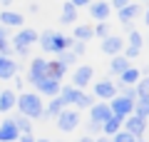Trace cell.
Returning a JSON list of instances; mask_svg holds the SVG:
<instances>
[{
  "mask_svg": "<svg viewBox=\"0 0 149 142\" xmlns=\"http://www.w3.org/2000/svg\"><path fill=\"white\" fill-rule=\"evenodd\" d=\"M17 115H25L27 120H40L45 112V100L37 92H20L15 100Z\"/></svg>",
  "mask_w": 149,
  "mask_h": 142,
  "instance_id": "obj_1",
  "label": "cell"
},
{
  "mask_svg": "<svg viewBox=\"0 0 149 142\" xmlns=\"http://www.w3.org/2000/svg\"><path fill=\"white\" fill-rule=\"evenodd\" d=\"M37 35H40V32L32 30V27H20L15 35H10L13 55H20V60H25L27 55H30V47L37 45Z\"/></svg>",
  "mask_w": 149,
  "mask_h": 142,
  "instance_id": "obj_2",
  "label": "cell"
},
{
  "mask_svg": "<svg viewBox=\"0 0 149 142\" xmlns=\"http://www.w3.org/2000/svg\"><path fill=\"white\" fill-rule=\"evenodd\" d=\"M114 95H117V87H114V80L112 77H102V80L92 82V97L97 102H109Z\"/></svg>",
  "mask_w": 149,
  "mask_h": 142,
  "instance_id": "obj_3",
  "label": "cell"
},
{
  "mask_svg": "<svg viewBox=\"0 0 149 142\" xmlns=\"http://www.w3.org/2000/svg\"><path fill=\"white\" fill-rule=\"evenodd\" d=\"M55 125H57L60 132H74L80 127V112L74 107H65L57 117H55Z\"/></svg>",
  "mask_w": 149,
  "mask_h": 142,
  "instance_id": "obj_4",
  "label": "cell"
},
{
  "mask_svg": "<svg viewBox=\"0 0 149 142\" xmlns=\"http://www.w3.org/2000/svg\"><path fill=\"white\" fill-rule=\"evenodd\" d=\"M107 105H109V110H112L114 117L127 120L129 115H134V100H129V97H124V95H114Z\"/></svg>",
  "mask_w": 149,
  "mask_h": 142,
  "instance_id": "obj_5",
  "label": "cell"
},
{
  "mask_svg": "<svg viewBox=\"0 0 149 142\" xmlns=\"http://www.w3.org/2000/svg\"><path fill=\"white\" fill-rule=\"evenodd\" d=\"M95 82V67L92 65H77L74 67V72H72V87H77V90H85L87 85H92Z\"/></svg>",
  "mask_w": 149,
  "mask_h": 142,
  "instance_id": "obj_6",
  "label": "cell"
},
{
  "mask_svg": "<svg viewBox=\"0 0 149 142\" xmlns=\"http://www.w3.org/2000/svg\"><path fill=\"white\" fill-rule=\"evenodd\" d=\"M147 125H149V120H142V117H137V115H129L127 120L122 122V130L129 132L134 140H144V135H147Z\"/></svg>",
  "mask_w": 149,
  "mask_h": 142,
  "instance_id": "obj_7",
  "label": "cell"
},
{
  "mask_svg": "<svg viewBox=\"0 0 149 142\" xmlns=\"http://www.w3.org/2000/svg\"><path fill=\"white\" fill-rule=\"evenodd\" d=\"M47 77V58H42V55H37V58L30 60V67H27V80L25 82L35 85L37 80Z\"/></svg>",
  "mask_w": 149,
  "mask_h": 142,
  "instance_id": "obj_8",
  "label": "cell"
},
{
  "mask_svg": "<svg viewBox=\"0 0 149 142\" xmlns=\"http://www.w3.org/2000/svg\"><path fill=\"white\" fill-rule=\"evenodd\" d=\"M100 50H102L104 55H109V58L122 55V50H124V37H122V35H107L104 40H100Z\"/></svg>",
  "mask_w": 149,
  "mask_h": 142,
  "instance_id": "obj_9",
  "label": "cell"
},
{
  "mask_svg": "<svg viewBox=\"0 0 149 142\" xmlns=\"http://www.w3.org/2000/svg\"><path fill=\"white\" fill-rule=\"evenodd\" d=\"M87 112H90V122H92V125H100V127L112 117V110H109L107 102H95Z\"/></svg>",
  "mask_w": 149,
  "mask_h": 142,
  "instance_id": "obj_10",
  "label": "cell"
},
{
  "mask_svg": "<svg viewBox=\"0 0 149 142\" xmlns=\"http://www.w3.org/2000/svg\"><path fill=\"white\" fill-rule=\"evenodd\" d=\"M60 87H62V82H57V80H50V77H42V80H37L35 82V92L40 95V97H57V92H60Z\"/></svg>",
  "mask_w": 149,
  "mask_h": 142,
  "instance_id": "obj_11",
  "label": "cell"
},
{
  "mask_svg": "<svg viewBox=\"0 0 149 142\" xmlns=\"http://www.w3.org/2000/svg\"><path fill=\"white\" fill-rule=\"evenodd\" d=\"M87 10H90V15L95 18L97 22H107L109 15H112V8H109L107 0H92L90 5H87Z\"/></svg>",
  "mask_w": 149,
  "mask_h": 142,
  "instance_id": "obj_12",
  "label": "cell"
},
{
  "mask_svg": "<svg viewBox=\"0 0 149 142\" xmlns=\"http://www.w3.org/2000/svg\"><path fill=\"white\" fill-rule=\"evenodd\" d=\"M142 10L144 8L139 5L137 0H132L127 8H122V10H117V20H119V25H127V22H134L139 15H142Z\"/></svg>",
  "mask_w": 149,
  "mask_h": 142,
  "instance_id": "obj_13",
  "label": "cell"
},
{
  "mask_svg": "<svg viewBox=\"0 0 149 142\" xmlns=\"http://www.w3.org/2000/svg\"><path fill=\"white\" fill-rule=\"evenodd\" d=\"M22 22H25V15H22V13H17V10H0V25L3 27H8V30H10V27H17V30H20L22 27Z\"/></svg>",
  "mask_w": 149,
  "mask_h": 142,
  "instance_id": "obj_14",
  "label": "cell"
},
{
  "mask_svg": "<svg viewBox=\"0 0 149 142\" xmlns=\"http://www.w3.org/2000/svg\"><path fill=\"white\" fill-rule=\"evenodd\" d=\"M17 137H20V132H17L13 117L0 120V142H17Z\"/></svg>",
  "mask_w": 149,
  "mask_h": 142,
  "instance_id": "obj_15",
  "label": "cell"
},
{
  "mask_svg": "<svg viewBox=\"0 0 149 142\" xmlns=\"http://www.w3.org/2000/svg\"><path fill=\"white\" fill-rule=\"evenodd\" d=\"M77 18H80V10H77L72 3H65V5L60 8V15H57L60 25H77Z\"/></svg>",
  "mask_w": 149,
  "mask_h": 142,
  "instance_id": "obj_16",
  "label": "cell"
},
{
  "mask_svg": "<svg viewBox=\"0 0 149 142\" xmlns=\"http://www.w3.org/2000/svg\"><path fill=\"white\" fill-rule=\"evenodd\" d=\"M70 37H72L74 42H85V45H87V42H90L92 37H95V30H92V25H90V22H77Z\"/></svg>",
  "mask_w": 149,
  "mask_h": 142,
  "instance_id": "obj_17",
  "label": "cell"
},
{
  "mask_svg": "<svg viewBox=\"0 0 149 142\" xmlns=\"http://www.w3.org/2000/svg\"><path fill=\"white\" fill-rule=\"evenodd\" d=\"M15 100H17V92H15V90H10V87L0 90V115L15 110Z\"/></svg>",
  "mask_w": 149,
  "mask_h": 142,
  "instance_id": "obj_18",
  "label": "cell"
},
{
  "mask_svg": "<svg viewBox=\"0 0 149 142\" xmlns=\"http://www.w3.org/2000/svg\"><path fill=\"white\" fill-rule=\"evenodd\" d=\"M80 92H82V90L72 87V85H62V87H60V92H57V97L62 100V105H65V107H74V102H77Z\"/></svg>",
  "mask_w": 149,
  "mask_h": 142,
  "instance_id": "obj_19",
  "label": "cell"
},
{
  "mask_svg": "<svg viewBox=\"0 0 149 142\" xmlns=\"http://www.w3.org/2000/svg\"><path fill=\"white\" fill-rule=\"evenodd\" d=\"M17 70H20V65H17L13 58H0V80L17 77Z\"/></svg>",
  "mask_w": 149,
  "mask_h": 142,
  "instance_id": "obj_20",
  "label": "cell"
},
{
  "mask_svg": "<svg viewBox=\"0 0 149 142\" xmlns=\"http://www.w3.org/2000/svg\"><path fill=\"white\" fill-rule=\"evenodd\" d=\"M70 45H72V37H70V35L52 32V53H50V55H60V53H65V50H70Z\"/></svg>",
  "mask_w": 149,
  "mask_h": 142,
  "instance_id": "obj_21",
  "label": "cell"
},
{
  "mask_svg": "<svg viewBox=\"0 0 149 142\" xmlns=\"http://www.w3.org/2000/svg\"><path fill=\"white\" fill-rule=\"evenodd\" d=\"M62 110H65L62 100H60V97H52V100H50L47 105H45V112H42V117H40V120H42V122H47V120H55V117H57Z\"/></svg>",
  "mask_w": 149,
  "mask_h": 142,
  "instance_id": "obj_22",
  "label": "cell"
},
{
  "mask_svg": "<svg viewBox=\"0 0 149 142\" xmlns=\"http://www.w3.org/2000/svg\"><path fill=\"white\" fill-rule=\"evenodd\" d=\"M142 75H144V72H142L139 67H134V65H129V67L124 70V72L119 75V77H117V82H122V85H129V87H134V85L139 82V77H142Z\"/></svg>",
  "mask_w": 149,
  "mask_h": 142,
  "instance_id": "obj_23",
  "label": "cell"
},
{
  "mask_svg": "<svg viewBox=\"0 0 149 142\" xmlns=\"http://www.w3.org/2000/svg\"><path fill=\"white\" fill-rule=\"evenodd\" d=\"M129 65H132V63H129L124 55H114V58H109V72L114 75V77H119V75H122Z\"/></svg>",
  "mask_w": 149,
  "mask_h": 142,
  "instance_id": "obj_24",
  "label": "cell"
},
{
  "mask_svg": "<svg viewBox=\"0 0 149 142\" xmlns=\"http://www.w3.org/2000/svg\"><path fill=\"white\" fill-rule=\"evenodd\" d=\"M65 75H67V67H65V65H60L57 60H47V77H50V80L62 82Z\"/></svg>",
  "mask_w": 149,
  "mask_h": 142,
  "instance_id": "obj_25",
  "label": "cell"
},
{
  "mask_svg": "<svg viewBox=\"0 0 149 142\" xmlns=\"http://www.w3.org/2000/svg\"><path fill=\"white\" fill-rule=\"evenodd\" d=\"M10 35L13 32L8 27L0 25V58H10L13 55V47H10Z\"/></svg>",
  "mask_w": 149,
  "mask_h": 142,
  "instance_id": "obj_26",
  "label": "cell"
},
{
  "mask_svg": "<svg viewBox=\"0 0 149 142\" xmlns=\"http://www.w3.org/2000/svg\"><path fill=\"white\" fill-rule=\"evenodd\" d=\"M122 122H124L122 117H114V115H112L109 120L102 125V135H104V137H114L119 130H122Z\"/></svg>",
  "mask_w": 149,
  "mask_h": 142,
  "instance_id": "obj_27",
  "label": "cell"
},
{
  "mask_svg": "<svg viewBox=\"0 0 149 142\" xmlns=\"http://www.w3.org/2000/svg\"><path fill=\"white\" fill-rule=\"evenodd\" d=\"M134 115L142 120H149V95H142L134 100Z\"/></svg>",
  "mask_w": 149,
  "mask_h": 142,
  "instance_id": "obj_28",
  "label": "cell"
},
{
  "mask_svg": "<svg viewBox=\"0 0 149 142\" xmlns=\"http://www.w3.org/2000/svg\"><path fill=\"white\" fill-rule=\"evenodd\" d=\"M95 97H92V92H85V90H82L80 92V97H77V102H74V110L77 112H82V110H90L92 105H95Z\"/></svg>",
  "mask_w": 149,
  "mask_h": 142,
  "instance_id": "obj_29",
  "label": "cell"
},
{
  "mask_svg": "<svg viewBox=\"0 0 149 142\" xmlns=\"http://www.w3.org/2000/svg\"><path fill=\"white\" fill-rule=\"evenodd\" d=\"M13 122H15V127H17V132H20V135L32 132V120H27L25 115H15V117H13Z\"/></svg>",
  "mask_w": 149,
  "mask_h": 142,
  "instance_id": "obj_30",
  "label": "cell"
},
{
  "mask_svg": "<svg viewBox=\"0 0 149 142\" xmlns=\"http://www.w3.org/2000/svg\"><path fill=\"white\" fill-rule=\"evenodd\" d=\"M124 45H132V47H139V50H142V47H144V35L139 30L127 32V42H124Z\"/></svg>",
  "mask_w": 149,
  "mask_h": 142,
  "instance_id": "obj_31",
  "label": "cell"
},
{
  "mask_svg": "<svg viewBox=\"0 0 149 142\" xmlns=\"http://www.w3.org/2000/svg\"><path fill=\"white\" fill-rule=\"evenodd\" d=\"M55 60H57L60 65H65V67H67V70L72 67L74 63H77V58H74V55L70 53V50H65V53H60V55H57V58H55Z\"/></svg>",
  "mask_w": 149,
  "mask_h": 142,
  "instance_id": "obj_32",
  "label": "cell"
},
{
  "mask_svg": "<svg viewBox=\"0 0 149 142\" xmlns=\"http://www.w3.org/2000/svg\"><path fill=\"white\" fill-rule=\"evenodd\" d=\"M92 30H95V37H100V40H104L107 35H112L109 22H97V25H92Z\"/></svg>",
  "mask_w": 149,
  "mask_h": 142,
  "instance_id": "obj_33",
  "label": "cell"
},
{
  "mask_svg": "<svg viewBox=\"0 0 149 142\" xmlns=\"http://www.w3.org/2000/svg\"><path fill=\"white\" fill-rule=\"evenodd\" d=\"M134 90H137V97L149 95V75H142V77H139V82L134 85Z\"/></svg>",
  "mask_w": 149,
  "mask_h": 142,
  "instance_id": "obj_34",
  "label": "cell"
},
{
  "mask_svg": "<svg viewBox=\"0 0 149 142\" xmlns=\"http://www.w3.org/2000/svg\"><path fill=\"white\" fill-rule=\"evenodd\" d=\"M70 53H72L77 60H80V55H85V53H87V45H85V42H74V40H72V45H70Z\"/></svg>",
  "mask_w": 149,
  "mask_h": 142,
  "instance_id": "obj_35",
  "label": "cell"
},
{
  "mask_svg": "<svg viewBox=\"0 0 149 142\" xmlns=\"http://www.w3.org/2000/svg\"><path fill=\"white\" fill-rule=\"evenodd\" d=\"M139 53H142V50H139V47H132V45H124V50H122V55L129 60V63H132V60H137Z\"/></svg>",
  "mask_w": 149,
  "mask_h": 142,
  "instance_id": "obj_36",
  "label": "cell"
},
{
  "mask_svg": "<svg viewBox=\"0 0 149 142\" xmlns=\"http://www.w3.org/2000/svg\"><path fill=\"white\" fill-rule=\"evenodd\" d=\"M109 140H112V142H137L132 135H129V132H124V130H119L117 135H114V137H109Z\"/></svg>",
  "mask_w": 149,
  "mask_h": 142,
  "instance_id": "obj_37",
  "label": "cell"
},
{
  "mask_svg": "<svg viewBox=\"0 0 149 142\" xmlns=\"http://www.w3.org/2000/svg\"><path fill=\"white\" fill-rule=\"evenodd\" d=\"M107 3H109V8H112V10H122V8H127L129 3H132V0H107Z\"/></svg>",
  "mask_w": 149,
  "mask_h": 142,
  "instance_id": "obj_38",
  "label": "cell"
},
{
  "mask_svg": "<svg viewBox=\"0 0 149 142\" xmlns=\"http://www.w3.org/2000/svg\"><path fill=\"white\" fill-rule=\"evenodd\" d=\"M67 3H72V5L77 8V10H80V8H87V5L92 3V0H67Z\"/></svg>",
  "mask_w": 149,
  "mask_h": 142,
  "instance_id": "obj_39",
  "label": "cell"
},
{
  "mask_svg": "<svg viewBox=\"0 0 149 142\" xmlns=\"http://www.w3.org/2000/svg\"><path fill=\"white\" fill-rule=\"evenodd\" d=\"M35 140H37V137L32 135V132H25V135H20V137H17V142H35Z\"/></svg>",
  "mask_w": 149,
  "mask_h": 142,
  "instance_id": "obj_40",
  "label": "cell"
},
{
  "mask_svg": "<svg viewBox=\"0 0 149 142\" xmlns=\"http://www.w3.org/2000/svg\"><path fill=\"white\" fill-rule=\"evenodd\" d=\"M142 20H144V25L149 27V8H144V10H142Z\"/></svg>",
  "mask_w": 149,
  "mask_h": 142,
  "instance_id": "obj_41",
  "label": "cell"
},
{
  "mask_svg": "<svg viewBox=\"0 0 149 142\" xmlns=\"http://www.w3.org/2000/svg\"><path fill=\"white\" fill-rule=\"evenodd\" d=\"M15 3V0H0V5H3V10H10V5Z\"/></svg>",
  "mask_w": 149,
  "mask_h": 142,
  "instance_id": "obj_42",
  "label": "cell"
},
{
  "mask_svg": "<svg viewBox=\"0 0 149 142\" xmlns=\"http://www.w3.org/2000/svg\"><path fill=\"white\" fill-rule=\"evenodd\" d=\"M13 80H15V87L22 92V85H25V80H20V77H13Z\"/></svg>",
  "mask_w": 149,
  "mask_h": 142,
  "instance_id": "obj_43",
  "label": "cell"
},
{
  "mask_svg": "<svg viewBox=\"0 0 149 142\" xmlns=\"http://www.w3.org/2000/svg\"><path fill=\"white\" fill-rule=\"evenodd\" d=\"M77 142H95V137H90V135H82Z\"/></svg>",
  "mask_w": 149,
  "mask_h": 142,
  "instance_id": "obj_44",
  "label": "cell"
},
{
  "mask_svg": "<svg viewBox=\"0 0 149 142\" xmlns=\"http://www.w3.org/2000/svg\"><path fill=\"white\" fill-rule=\"evenodd\" d=\"M27 10H30V13H37V10H40V5H37V3H30V8H27Z\"/></svg>",
  "mask_w": 149,
  "mask_h": 142,
  "instance_id": "obj_45",
  "label": "cell"
},
{
  "mask_svg": "<svg viewBox=\"0 0 149 142\" xmlns=\"http://www.w3.org/2000/svg\"><path fill=\"white\" fill-rule=\"evenodd\" d=\"M122 27H124V32H132L134 30V22H127V25H122Z\"/></svg>",
  "mask_w": 149,
  "mask_h": 142,
  "instance_id": "obj_46",
  "label": "cell"
},
{
  "mask_svg": "<svg viewBox=\"0 0 149 142\" xmlns=\"http://www.w3.org/2000/svg\"><path fill=\"white\" fill-rule=\"evenodd\" d=\"M95 142H112L109 137H104V135H100V137H95Z\"/></svg>",
  "mask_w": 149,
  "mask_h": 142,
  "instance_id": "obj_47",
  "label": "cell"
},
{
  "mask_svg": "<svg viewBox=\"0 0 149 142\" xmlns=\"http://www.w3.org/2000/svg\"><path fill=\"white\" fill-rule=\"evenodd\" d=\"M137 3H139L142 8H149V0H137Z\"/></svg>",
  "mask_w": 149,
  "mask_h": 142,
  "instance_id": "obj_48",
  "label": "cell"
},
{
  "mask_svg": "<svg viewBox=\"0 0 149 142\" xmlns=\"http://www.w3.org/2000/svg\"><path fill=\"white\" fill-rule=\"evenodd\" d=\"M35 142H52V140H47V137H37Z\"/></svg>",
  "mask_w": 149,
  "mask_h": 142,
  "instance_id": "obj_49",
  "label": "cell"
},
{
  "mask_svg": "<svg viewBox=\"0 0 149 142\" xmlns=\"http://www.w3.org/2000/svg\"><path fill=\"white\" fill-rule=\"evenodd\" d=\"M144 42H147V45H149V32H147V37H144Z\"/></svg>",
  "mask_w": 149,
  "mask_h": 142,
  "instance_id": "obj_50",
  "label": "cell"
},
{
  "mask_svg": "<svg viewBox=\"0 0 149 142\" xmlns=\"http://www.w3.org/2000/svg\"><path fill=\"white\" fill-rule=\"evenodd\" d=\"M52 142H65V140H52Z\"/></svg>",
  "mask_w": 149,
  "mask_h": 142,
  "instance_id": "obj_51",
  "label": "cell"
},
{
  "mask_svg": "<svg viewBox=\"0 0 149 142\" xmlns=\"http://www.w3.org/2000/svg\"><path fill=\"white\" fill-rule=\"evenodd\" d=\"M137 142H149V140H137Z\"/></svg>",
  "mask_w": 149,
  "mask_h": 142,
  "instance_id": "obj_52",
  "label": "cell"
},
{
  "mask_svg": "<svg viewBox=\"0 0 149 142\" xmlns=\"http://www.w3.org/2000/svg\"><path fill=\"white\" fill-rule=\"evenodd\" d=\"M147 135H149V125H147Z\"/></svg>",
  "mask_w": 149,
  "mask_h": 142,
  "instance_id": "obj_53",
  "label": "cell"
},
{
  "mask_svg": "<svg viewBox=\"0 0 149 142\" xmlns=\"http://www.w3.org/2000/svg\"><path fill=\"white\" fill-rule=\"evenodd\" d=\"M0 90H3V87H0Z\"/></svg>",
  "mask_w": 149,
  "mask_h": 142,
  "instance_id": "obj_54",
  "label": "cell"
}]
</instances>
